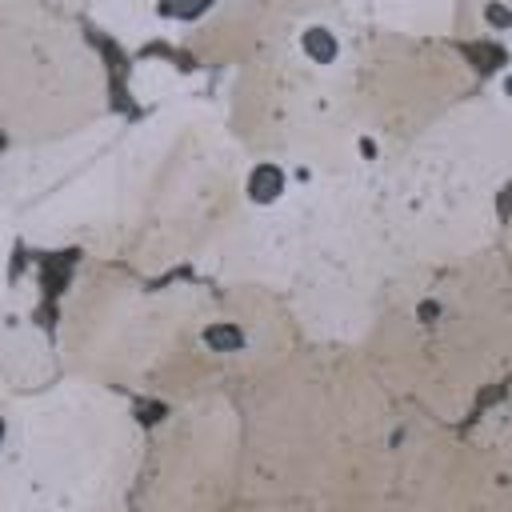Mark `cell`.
<instances>
[{
    "instance_id": "7a4b0ae2",
    "label": "cell",
    "mask_w": 512,
    "mask_h": 512,
    "mask_svg": "<svg viewBox=\"0 0 512 512\" xmlns=\"http://www.w3.org/2000/svg\"><path fill=\"white\" fill-rule=\"evenodd\" d=\"M216 4H220V0H156L160 16L172 20V24H196V20H204Z\"/></svg>"
},
{
    "instance_id": "6da1fadb",
    "label": "cell",
    "mask_w": 512,
    "mask_h": 512,
    "mask_svg": "<svg viewBox=\"0 0 512 512\" xmlns=\"http://www.w3.org/2000/svg\"><path fill=\"white\" fill-rule=\"evenodd\" d=\"M300 52L312 60V64H332L336 56H340V36L328 28V24H308V28H300Z\"/></svg>"
},
{
    "instance_id": "3957f363",
    "label": "cell",
    "mask_w": 512,
    "mask_h": 512,
    "mask_svg": "<svg viewBox=\"0 0 512 512\" xmlns=\"http://www.w3.org/2000/svg\"><path fill=\"white\" fill-rule=\"evenodd\" d=\"M280 188H284V176H280V168H272V164H260L256 172H252V180H248V192H252V200H272V196H280Z\"/></svg>"
}]
</instances>
